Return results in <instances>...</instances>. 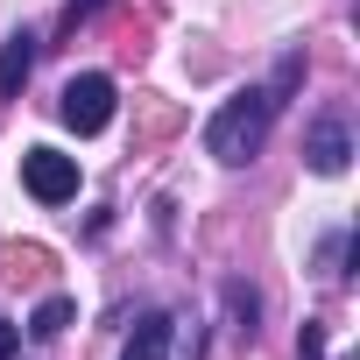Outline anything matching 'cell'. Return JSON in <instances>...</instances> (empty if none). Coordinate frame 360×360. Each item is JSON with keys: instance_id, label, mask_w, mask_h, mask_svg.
Listing matches in <instances>:
<instances>
[{"instance_id": "cell-9", "label": "cell", "mask_w": 360, "mask_h": 360, "mask_svg": "<svg viewBox=\"0 0 360 360\" xmlns=\"http://www.w3.org/2000/svg\"><path fill=\"white\" fill-rule=\"evenodd\" d=\"M318 353H325V332H318V325H304V360H318Z\"/></svg>"}, {"instance_id": "cell-3", "label": "cell", "mask_w": 360, "mask_h": 360, "mask_svg": "<svg viewBox=\"0 0 360 360\" xmlns=\"http://www.w3.org/2000/svg\"><path fill=\"white\" fill-rule=\"evenodd\" d=\"M22 184H29L36 205H64V198H78V155L29 148V155H22Z\"/></svg>"}, {"instance_id": "cell-8", "label": "cell", "mask_w": 360, "mask_h": 360, "mask_svg": "<svg viewBox=\"0 0 360 360\" xmlns=\"http://www.w3.org/2000/svg\"><path fill=\"white\" fill-rule=\"evenodd\" d=\"M15 346H22V332H15L8 318H0V360H15Z\"/></svg>"}, {"instance_id": "cell-6", "label": "cell", "mask_w": 360, "mask_h": 360, "mask_svg": "<svg viewBox=\"0 0 360 360\" xmlns=\"http://www.w3.org/2000/svg\"><path fill=\"white\" fill-rule=\"evenodd\" d=\"M29 71H36V36L15 29L8 43H0V99H15V92L29 85Z\"/></svg>"}, {"instance_id": "cell-5", "label": "cell", "mask_w": 360, "mask_h": 360, "mask_svg": "<svg viewBox=\"0 0 360 360\" xmlns=\"http://www.w3.org/2000/svg\"><path fill=\"white\" fill-rule=\"evenodd\" d=\"M169 339H176V318H162V311H148L134 332H127V346H120V360H169Z\"/></svg>"}, {"instance_id": "cell-4", "label": "cell", "mask_w": 360, "mask_h": 360, "mask_svg": "<svg viewBox=\"0 0 360 360\" xmlns=\"http://www.w3.org/2000/svg\"><path fill=\"white\" fill-rule=\"evenodd\" d=\"M304 155H311V169H318V176H339V169H346V155H353V141H346V127H339V120H318V127H311V141H304Z\"/></svg>"}, {"instance_id": "cell-10", "label": "cell", "mask_w": 360, "mask_h": 360, "mask_svg": "<svg viewBox=\"0 0 360 360\" xmlns=\"http://www.w3.org/2000/svg\"><path fill=\"white\" fill-rule=\"evenodd\" d=\"M106 0H71V22H85V15H99Z\"/></svg>"}, {"instance_id": "cell-1", "label": "cell", "mask_w": 360, "mask_h": 360, "mask_svg": "<svg viewBox=\"0 0 360 360\" xmlns=\"http://www.w3.org/2000/svg\"><path fill=\"white\" fill-rule=\"evenodd\" d=\"M276 106H283V99H276L269 85H248V92H233V99L212 113V127H205V148H212L219 162H248V155H262Z\"/></svg>"}, {"instance_id": "cell-7", "label": "cell", "mask_w": 360, "mask_h": 360, "mask_svg": "<svg viewBox=\"0 0 360 360\" xmlns=\"http://www.w3.org/2000/svg\"><path fill=\"white\" fill-rule=\"evenodd\" d=\"M64 325H71V297H50V304L36 311V325H29V332H36V339H57Z\"/></svg>"}, {"instance_id": "cell-2", "label": "cell", "mask_w": 360, "mask_h": 360, "mask_svg": "<svg viewBox=\"0 0 360 360\" xmlns=\"http://www.w3.org/2000/svg\"><path fill=\"white\" fill-rule=\"evenodd\" d=\"M57 120H64L71 134H99V127L113 120V78H99V71L71 78L64 99H57Z\"/></svg>"}]
</instances>
